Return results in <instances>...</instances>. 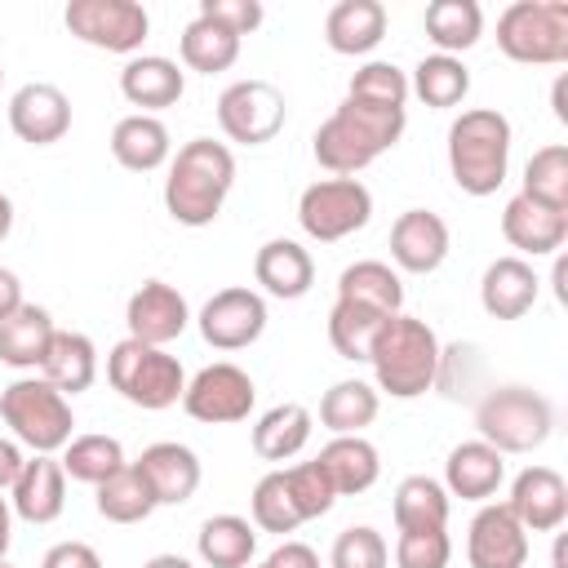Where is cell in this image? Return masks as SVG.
<instances>
[{
	"label": "cell",
	"mask_w": 568,
	"mask_h": 568,
	"mask_svg": "<svg viewBox=\"0 0 568 568\" xmlns=\"http://www.w3.org/2000/svg\"><path fill=\"white\" fill-rule=\"evenodd\" d=\"M404 124H408V111H386V106L342 98L333 115L315 129L311 151L320 169H328L333 178H355L359 169H368L377 155H386L404 138Z\"/></svg>",
	"instance_id": "6da1fadb"
},
{
	"label": "cell",
	"mask_w": 568,
	"mask_h": 568,
	"mask_svg": "<svg viewBox=\"0 0 568 568\" xmlns=\"http://www.w3.org/2000/svg\"><path fill=\"white\" fill-rule=\"evenodd\" d=\"M235 186V155L226 142L213 138H191L178 146V155L169 160V178H164V209L178 226H209L226 195Z\"/></svg>",
	"instance_id": "7a4b0ae2"
},
{
	"label": "cell",
	"mask_w": 568,
	"mask_h": 568,
	"mask_svg": "<svg viewBox=\"0 0 568 568\" xmlns=\"http://www.w3.org/2000/svg\"><path fill=\"white\" fill-rule=\"evenodd\" d=\"M368 364H373L377 390H386L390 399H417L439 382L444 346H439V333L426 320L399 311L373 337Z\"/></svg>",
	"instance_id": "3957f363"
},
{
	"label": "cell",
	"mask_w": 568,
	"mask_h": 568,
	"mask_svg": "<svg viewBox=\"0 0 568 568\" xmlns=\"http://www.w3.org/2000/svg\"><path fill=\"white\" fill-rule=\"evenodd\" d=\"M510 169V120L497 106H470L448 124V173L453 182L484 200L506 182Z\"/></svg>",
	"instance_id": "277c9868"
},
{
	"label": "cell",
	"mask_w": 568,
	"mask_h": 568,
	"mask_svg": "<svg viewBox=\"0 0 568 568\" xmlns=\"http://www.w3.org/2000/svg\"><path fill=\"white\" fill-rule=\"evenodd\" d=\"M475 426H479V439L493 444L501 457L506 453H532L550 439L555 408L532 386H493L475 404Z\"/></svg>",
	"instance_id": "5b68a950"
},
{
	"label": "cell",
	"mask_w": 568,
	"mask_h": 568,
	"mask_svg": "<svg viewBox=\"0 0 568 568\" xmlns=\"http://www.w3.org/2000/svg\"><path fill=\"white\" fill-rule=\"evenodd\" d=\"M0 417L18 444H27L31 453H49V457L71 444V426H75L71 399L58 386H49L44 377L9 382L0 390Z\"/></svg>",
	"instance_id": "8992f818"
},
{
	"label": "cell",
	"mask_w": 568,
	"mask_h": 568,
	"mask_svg": "<svg viewBox=\"0 0 568 568\" xmlns=\"http://www.w3.org/2000/svg\"><path fill=\"white\" fill-rule=\"evenodd\" d=\"M106 382L133 408H146V413H160V408L182 404V390H186V373H182L178 355H169L164 346H146L138 337H124V342L111 346V355H106Z\"/></svg>",
	"instance_id": "52a82bcc"
},
{
	"label": "cell",
	"mask_w": 568,
	"mask_h": 568,
	"mask_svg": "<svg viewBox=\"0 0 568 568\" xmlns=\"http://www.w3.org/2000/svg\"><path fill=\"white\" fill-rule=\"evenodd\" d=\"M497 49L524 67L568 62V0H515L497 18Z\"/></svg>",
	"instance_id": "ba28073f"
},
{
	"label": "cell",
	"mask_w": 568,
	"mask_h": 568,
	"mask_svg": "<svg viewBox=\"0 0 568 568\" xmlns=\"http://www.w3.org/2000/svg\"><path fill=\"white\" fill-rule=\"evenodd\" d=\"M368 217H373V191L359 178H320L297 195V222L320 244H337L364 231Z\"/></svg>",
	"instance_id": "9c48e42d"
},
{
	"label": "cell",
	"mask_w": 568,
	"mask_h": 568,
	"mask_svg": "<svg viewBox=\"0 0 568 568\" xmlns=\"http://www.w3.org/2000/svg\"><path fill=\"white\" fill-rule=\"evenodd\" d=\"M284 115H288L284 93H280L271 80H257V75L226 84L222 98H217V124H222V133H226L231 142H240V146H262V142H271V138L284 129Z\"/></svg>",
	"instance_id": "30bf717a"
},
{
	"label": "cell",
	"mask_w": 568,
	"mask_h": 568,
	"mask_svg": "<svg viewBox=\"0 0 568 568\" xmlns=\"http://www.w3.org/2000/svg\"><path fill=\"white\" fill-rule=\"evenodd\" d=\"M62 22L75 40L106 53H138L151 31V18L138 0H71Z\"/></svg>",
	"instance_id": "8fae6325"
},
{
	"label": "cell",
	"mask_w": 568,
	"mask_h": 568,
	"mask_svg": "<svg viewBox=\"0 0 568 568\" xmlns=\"http://www.w3.org/2000/svg\"><path fill=\"white\" fill-rule=\"evenodd\" d=\"M253 399H257V386L253 377L231 364V359H217L209 368H200L186 390H182V408L186 417L204 422V426H231V422H244L253 413Z\"/></svg>",
	"instance_id": "7c38bea8"
},
{
	"label": "cell",
	"mask_w": 568,
	"mask_h": 568,
	"mask_svg": "<svg viewBox=\"0 0 568 568\" xmlns=\"http://www.w3.org/2000/svg\"><path fill=\"white\" fill-rule=\"evenodd\" d=\"M266 333V297L248 284L217 288L200 306V337L213 351H244Z\"/></svg>",
	"instance_id": "4fadbf2b"
},
{
	"label": "cell",
	"mask_w": 568,
	"mask_h": 568,
	"mask_svg": "<svg viewBox=\"0 0 568 568\" xmlns=\"http://www.w3.org/2000/svg\"><path fill=\"white\" fill-rule=\"evenodd\" d=\"M466 559L470 568H524L528 564V532L510 515L506 501H484L466 528Z\"/></svg>",
	"instance_id": "5bb4252c"
},
{
	"label": "cell",
	"mask_w": 568,
	"mask_h": 568,
	"mask_svg": "<svg viewBox=\"0 0 568 568\" xmlns=\"http://www.w3.org/2000/svg\"><path fill=\"white\" fill-rule=\"evenodd\" d=\"M9 129L27 142V146H53L67 138L71 129V98L49 84V80H31L9 98Z\"/></svg>",
	"instance_id": "9a60e30c"
},
{
	"label": "cell",
	"mask_w": 568,
	"mask_h": 568,
	"mask_svg": "<svg viewBox=\"0 0 568 568\" xmlns=\"http://www.w3.org/2000/svg\"><path fill=\"white\" fill-rule=\"evenodd\" d=\"M124 324H129V337H138L146 346H169L173 337L186 333L191 306H186V297L173 284L146 280V284L133 288V297L124 306Z\"/></svg>",
	"instance_id": "2e32d148"
},
{
	"label": "cell",
	"mask_w": 568,
	"mask_h": 568,
	"mask_svg": "<svg viewBox=\"0 0 568 568\" xmlns=\"http://www.w3.org/2000/svg\"><path fill=\"white\" fill-rule=\"evenodd\" d=\"M506 506L524 524V532H555L568 519V484L555 466H524L510 479Z\"/></svg>",
	"instance_id": "e0dca14e"
},
{
	"label": "cell",
	"mask_w": 568,
	"mask_h": 568,
	"mask_svg": "<svg viewBox=\"0 0 568 568\" xmlns=\"http://www.w3.org/2000/svg\"><path fill=\"white\" fill-rule=\"evenodd\" d=\"M448 222L430 209H404L390 226V262L408 275H430L448 257Z\"/></svg>",
	"instance_id": "ac0fdd59"
},
{
	"label": "cell",
	"mask_w": 568,
	"mask_h": 568,
	"mask_svg": "<svg viewBox=\"0 0 568 568\" xmlns=\"http://www.w3.org/2000/svg\"><path fill=\"white\" fill-rule=\"evenodd\" d=\"M133 466H138V475L146 479L155 506H182V501H191L195 488H200V475H204V470H200V457H195L186 444H178V439L146 444Z\"/></svg>",
	"instance_id": "d6986e66"
},
{
	"label": "cell",
	"mask_w": 568,
	"mask_h": 568,
	"mask_svg": "<svg viewBox=\"0 0 568 568\" xmlns=\"http://www.w3.org/2000/svg\"><path fill=\"white\" fill-rule=\"evenodd\" d=\"M9 506L18 519L27 524H53L67 506V470L58 457L49 453H36L22 462L13 488H9Z\"/></svg>",
	"instance_id": "ffe728a7"
},
{
	"label": "cell",
	"mask_w": 568,
	"mask_h": 568,
	"mask_svg": "<svg viewBox=\"0 0 568 568\" xmlns=\"http://www.w3.org/2000/svg\"><path fill=\"white\" fill-rule=\"evenodd\" d=\"M501 235L510 248H519L515 257H546V253H559L564 240H568V213H555L528 195H515L506 200L501 209Z\"/></svg>",
	"instance_id": "44dd1931"
},
{
	"label": "cell",
	"mask_w": 568,
	"mask_h": 568,
	"mask_svg": "<svg viewBox=\"0 0 568 568\" xmlns=\"http://www.w3.org/2000/svg\"><path fill=\"white\" fill-rule=\"evenodd\" d=\"M506 479V457L484 439H462L444 462V493L462 501H493Z\"/></svg>",
	"instance_id": "7402d4cb"
},
{
	"label": "cell",
	"mask_w": 568,
	"mask_h": 568,
	"mask_svg": "<svg viewBox=\"0 0 568 568\" xmlns=\"http://www.w3.org/2000/svg\"><path fill=\"white\" fill-rule=\"evenodd\" d=\"M541 293V280L532 271V262L506 253L497 262H488L484 280H479V306L493 315V320H524L532 311Z\"/></svg>",
	"instance_id": "603a6c76"
},
{
	"label": "cell",
	"mask_w": 568,
	"mask_h": 568,
	"mask_svg": "<svg viewBox=\"0 0 568 568\" xmlns=\"http://www.w3.org/2000/svg\"><path fill=\"white\" fill-rule=\"evenodd\" d=\"M120 93L142 106V115L151 111H164L173 106L182 93H186V75L173 58H160V53H133L120 71Z\"/></svg>",
	"instance_id": "cb8c5ba5"
},
{
	"label": "cell",
	"mask_w": 568,
	"mask_h": 568,
	"mask_svg": "<svg viewBox=\"0 0 568 568\" xmlns=\"http://www.w3.org/2000/svg\"><path fill=\"white\" fill-rule=\"evenodd\" d=\"M253 280L271 297H284V302L306 297L311 284H315V257L297 240H284V235L280 240H266L257 248V257H253Z\"/></svg>",
	"instance_id": "d4e9b609"
},
{
	"label": "cell",
	"mask_w": 568,
	"mask_h": 568,
	"mask_svg": "<svg viewBox=\"0 0 568 568\" xmlns=\"http://www.w3.org/2000/svg\"><path fill=\"white\" fill-rule=\"evenodd\" d=\"M320 470L328 475L333 493L337 497H355V493H368L382 475V457L377 448L364 439V435H333L320 453H315Z\"/></svg>",
	"instance_id": "484cf974"
},
{
	"label": "cell",
	"mask_w": 568,
	"mask_h": 568,
	"mask_svg": "<svg viewBox=\"0 0 568 568\" xmlns=\"http://www.w3.org/2000/svg\"><path fill=\"white\" fill-rule=\"evenodd\" d=\"M386 36V4L382 0H337L324 18V40L333 53L359 58L373 53Z\"/></svg>",
	"instance_id": "4316f807"
},
{
	"label": "cell",
	"mask_w": 568,
	"mask_h": 568,
	"mask_svg": "<svg viewBox=\"0 0 568 568\" xmlns=\"http://www.w3.org/2000/svg\"><path fill=\"white\" fill-rule=\"evenodd\" d=\"M40 377L49 386H58L67 399L89 390L98 382V346L89 333H75V328H58L44 359H40Z\"/></svg>",
	"instance_id": "83f0119b"
},
{
	"label": "cell",
	"mask_w": 568,
	"mask_h": 568,
	"mask_svg": "<svg viewBox=\"0 0 568 568\" xmlns=\"http://www.w3.org/2000/svg\"><path fill=\"white\" fill-rule=\"evenodd\" d=\"M111 155L129 173H155L173 155V142H169L164 120L160 115H142V111L115 120V129H111Z\"/></svg>",
	"instance_id": "f1b7e54d"
},
{
	"label": "cell",
	"mask_w": 568,
	"mask_h": 568,
	"mask_svg": "<svg viewBox=\"0 0 568 568\" xmlns=\"http://www.w3.org/2000/svg\"><path fill=\"white\" fill-rule=\"evenodd\" d=\"M53 333H58L53 315L44 306H36V302H22L13 315L0 320V364H9V368H40Z\"/></svg>",
	"instance_id": "f546056e"
},
{
	"label": "cell",
	"mask_w": 568,
	"mask_h": 568,
	"mask_svg": "<svg viewBox=\"0 0 568 568\" xmlns=\"http://www.w3.org/2000/svg\"><path fill=\"white\" fill-rule=\"evenodd\" d=\"M311 430H315V417L306 404H275L253 426V453L262 462H293L311 444Z\"/></svg>",
	"instance_id": "4dcf8cb0"
},
{
	"label": "cell",
	"mask_w": 568,
	"mask_h": 568,
	"mask_svg": "<svg viewBox=\"0 0 568 568\" xmlns=\"http://www.w3.org/2000/svg\"><path fill=\"white\" fill-rule=\"evenodd\" d=\"M195 550L209 568H248L257 555V528L244 515H209L195 532Z\"/></svg>",
	"instance_id": "1f68e13d"
},
{
	"label": "cell",
	"mask_w": 568,
	"mask_h": 568,
	"mask_svg": "<svg viewBox=\"0 0 568 568\" xmlns=\"http://www.w3.org/2000/svg\"><path fill=\"white\" fill-rule=\"evenodd\" d=\"M337 302H359V306H373V311H382V315H399V311H404L399 271H390V266L377 262V257L351 262V266L337 275Z\"/></svg>",
	"instance_id": "d6a6232c"
},
{
	"label": "cell",
	"mask_w": 568,
	"mask_h": 568,
	"mask_svg": "<svg viewBox=\"0 0 568 568\" xmlns=\"http://www.w3.org/2000/svg\"><path fill=\"white\" fill-rule=\"evenodd\" d=\"M422 22L435 53H448V58L466 53L484 36V9L475 0H430Z\"/></svg>",
	"instance_id": "836d02e7"
},
{
	"label": "cell",
	"mask_w": 568,
	"mask_h": 568,
	"mask_svg": "<svg viewBox=\"0 0 568 568\" xmlns=\"http://www.w3.org/2000/svg\"><path fill=\"white\" fill-rule=\"evenodd\" d=\"M377 408H382L377 386H368V382H359V377H346V382H333V386L324 390V399H320V422H324V430H333V435H359L364 426H373Z\"/></svg>",
	"instance_id": "e575fe53"
},
{
	"label": "cell",
	"mask_w": 568,
	"mask_h": 568,
	"mask_svg": "<svg viewBox=\"0 0 568 568\" xmlns=\"http://www.w3.org/2000/svg\"><path fill=\"white\" fill-rule=\"evenodd\" d=\"M448 506H453V497H448L444 484L430 479V475H408V479H399L395 501H390L399 532H408V528H448Z\"/></svg>",
	"instance_id": "d590c367"
},
{
	"label": "cell",
	"mask_w": 568,
	"mask_h": 568,
	"mask_svg": "<svg viewBox=\"0 0 568 568\" xmlns=\"http://www.w3.org/2000/svg\"><path fill=\"white\" fill-rule=\"evenodd\" d=\"M178 49H182V62H186L191 71L217 75V71L235 67V58H240V36H231L226 27H217V22H209V18L195 13V18L182 27Z\"/></svg>",
	"instance_id": "8d00e7d4"
},
{
	"label": "cell",
	"mask_w": 568,
	"mask_h": 568,
	"mask_svg": "<svg viewBox=\"0 0 568 568\" xmlns=\"http://www.w3.org/2000/svg\"><path fill=\"white\" fill-rule=\"evenodd\" d=\"M408 93H417V98H422L426 106H435V111H448V106H457V102L470 93V71H466L462 58L426 53V58L413 67Z\"/></svg>",
	"instance_id": "74e56055"
},
{
	"label": "cell",
	"mask_w": 568,
	"mask_h": 568,
	"mask_svg": "<svg viewBox=\"0 0 568 568\" xmlns=\"http://www.w3.org/2000/svg\"><path fill=\"white\" fill-rule=\"evenodd\" d=\"M93 506H98V515H102L106 524H142V519L155 510V497H151L146 479L138 475V466L124 462L115 475H106V479L98 484Z\"/></svg>",
	"instance_id": "f35d334b"
},
{
	"label": "cell",
	"mask_w": 568,
	"mask_h": 568,
	"mask_svg": "<svg viewBox=\"0 0 568 568\" xmlns=\"http://www.w3.org/2000/svg\"><path fill=\"white\" fill-rule=\"evenodd\" d=\"M390 315H382V311H373V306H359V302H333V311H328V342H333V351L342 355V359H364L368 364V351H373V337L382 333V324H386Z\"/></svg>",
	"instance_id": "ab89813d"
},
{
	"label": "cell",
	"mask_w": 568,
	"mask_h": 568,
	"mask_svg": "<svg viewBox=\"0 0 568 568\" xmlns=\"http://www.w3.org/2000/svg\"><path fill=\"white\" fill-rule=\"evenodd\" d=\"M528 200L555 209V213H568V146L564 142H550V146H537L524 164V191Z\"/></svg>",
	"instance_id": "60d3db41"
},
{
	"label": "cell",
	"mask_w": 568,
	"mask_h": 568,
	"mask_svg": "<svg viewBox=\"0 0 568 568\" xmlns=\"http://www.w3.org/2000/svg\"><path fill=\"white\" fill-rule=\"evenodd\" d=\"M124 466V448L115 435H71V444L62 448V470L80 484H102L106 475H115Z\"/></svg>",
	"instance_id": "b9f144b4"
},
{
	"label": "cell",
	"mask_w": 568,
	"mask_h": 568,
	"mask_svg": "<svg viewBox=\"0 0 568 568\" xmlns=\"http://www.w3.org/2000/svg\"><path fill=\"white\" fill-rule=\"evenodd\" d=\"M248 510H253V528L257 532H297L302 528V515H297V501L284 484V470H266L257 484H253V497H248Z\"/></svg>",
	"instance_id": "7bdbcfd3"
},
{
	"label": "cell",
	"mask_w": 568,
	"mask_h": 568,
	"mask_svg": "<svg viewBox=\"0 0 568 568\" xmlns=\"http://www.w3.org/2000/svg\"><path fill=\"white\" fill-rule=\"evenodd\" d=\"M346 98L355 102H368V106H386V111H408V75L395 67V62H364L351 84H346Z\"/></svg>",
	"instance_id": "ee69618b"
},
{
	"label": "cell",
	"mask_w": 568,
	"mask_h": 568,
	"mask_svg": "<svg viewBox=\"0 0 568 568\" xmlns=\"http://www.w3.org/2000/svg\"><path fill=\"white\" fill-rule=\"evenodd\" d=\"M328 568H390V546L377 528L351 524L337 532V541L328 550Z\"/></svg>",
	"instance_id": "f6af8a7d"
},
{
	"label": "cell",
	"mask_w": 568,
	"mask_h": 568,
	"mask_svg": "<svg viewBox=\"0 0 568 568\" xmlns=\"http://www.w3.org/2000/svg\"><path fill=\"white\" fill-rule=\"evenodd\" d=\"M284 484H288V493H293V501H297L302 524L328 515L333 501H337V493H333V484H328V475L320 470L315 457H311V462H297V466H284Z\"/></svg>",
	"instance_id": "bcb514c9"
},
{
	"label": "cell",
	"mask_w": 568,
	"mask_h": 568,
	"mask_svg": "<svg viewBox=\"0 0 568 568\" xmlns=\"http://www.w3.org/2000/svg\"><path fill=\"white\" fill-rule=\"evenodd\" d=\"M453 541L448 528H408L395 541V568H448Z\"/></svg>",
	"instance_id": "7dc6e473"
},
{
	"label": "cell",
	"mask_w": 568,
	"mask_h": 568,
	"mask_svg": "<svg viewBox=\"0 0 568 568\" xmlns=\"http://www.w3.org/2000/svg\"><path fill=\"white\" fill-rule=\"evenodd\" d=\"M200 18H209V22H217V27H226L231 36H248V31H257L262 27V4L257 0H200Z\"/></svg>",
	"instance_id": "c3c4849f"
},
{
	"label": "cell",
	"mask_w": 568,
	"mask_h": 568,
	"mask_svg": "<svg viewBox=\"0 0 568 568\" xmlns=\"http://www.w3.org/2000/svg\"><path fill=\"white\" fill-rule=\"evenodd\" d=\"M40 568H102V559L89 541H58V546L44 550Z\"/></svg>",
	"instance_id": "681fc988"
},
{
	"label": "cell",
	"mask_w": 568,
	"mask_h": 568,
	"mask_svg": "<svg viewBox=\"0 0 568 568\" xmlns=\"http://www.w3.org/2000/svg\"><path fill=\"white\" fill-rule=\"evenodd\" d=\"M271 568H320V555L306 546V541H280L271 555H266Z\"/></svg>",
	"instance_id": "f907efd6"
},
{
	"label": "cell",
	"mask_w": 568,
	"mask_h": 568,
	"mask_svg": "<svg viewBox=\"0 0 568 568\" xmlns=\"http://www.w3.org/2000/svg\"><path fill=\"white\" fill-rule=\"evenodd\" d=\"M22 448H18V439H0V493H9L13 488V479H18V470H22Z\"/></svg>",
	"instance_id": "816d5d0a"
},
{
	"label": "cell",
	"mask_w": 568,
	"mask_h": 568,
	"mask_svg": "<svg viewBox=\"0 0 568 568\" xmlns=\"http://www.w3.org/2000/svg\"><path fill=\"white\" fill-rule=\"evenodd\" d=\"M18 306H22V280L9 266H0V320L13 315Z\"/></svg>",
	"instance_id": "f5cc1de1"
},
{
	"label": "cell",
	"mask_w": 568,
	"mask_h": 568,
	"mask_svg": "<svg viewBox=\"0 0 568 568\" xmlns=\"http://www.w3.org/2000/svg\"><path fill=\"white\" fill-rule=\"evenodd\" d=\"M9 541H13V506L9 497H0V559L9 555Z\"/></svg>",
	"instance_id": "db71d44e"
},
{
	"label": "cell",
	"mask_w": 568,
	"mask_h": 568,
	"mask_svg": "<svg viewBox=\"0 0 568 568\" xmlns=\"http://www.w3.org/2000/svg\"><path fill=\"white\" fill-rule=\"evenodd\" d=\"M564 89H568V80L559 75V80H555V93H550V102H555V120H559V124H568V102H564Z\"/></svg>",
	"instance_id": "11a10c76"
},
{
	"label": "cell",
	"mask_w": 568,
	"mask_h": 568,
	"mask_svg": "<svg viewBox=\"0 0 568 568\" xmlns=\"http://www.w3.org/2000/svg\"><path fill=\"white\" fill-rule=\"evenodd\" d=\"M142 568H195L191 559H182V555H151Z\"/></svg>",
	"instance_id": "9f6ffc18"
},
{
	"label": "cell",
	"mask_w": 568,
	"mask_h": 568,
	"mask_svg": "<svg viewBox=\"0 0 568 568\" xmlns=\"http://www.w3.org/2000/svg\"><path fill=\"white\" fill-rule=\"evenodd\" d=\"M9 231H13V200L0 191V244L9 240Z\"/></svg>",
	"instance_id": "6f0895ef"
},
{
	"label": "cell",
	"mask_w": 568,
	"mask_h": 568,
	"mask_svg": "<svg viewBox=\"0 0 568 568\" xmlns=\"http://www.w3.org/2000/svg\"><path fill=\"white\" fill-rule=\"evenodd\" d=\"M555 568H564V537L555 541Z\"/></svg>",
	"instance_id": "680465c9"
},
{
	"label": "cell",
	"mask_w": 568,
	"mask_h": 568,
	"mask_svg": "<svg viewBox=\"0 0 568 568\" xmlns=\"http://www.w3.org/2000/svg\"><path fill=\"white\" fill-rule=\"evenodd\" d=\"M248 568H271V564H266V559H262V564H248Z\"/></svg>",
	"instance_id": "91938a15"
},
{
	"label": "cell",
	"mask_w": 568,
	"mask_h": 568,
	"mask_svg": "<svg viewBox=\"0 0 568 568\" xmlns=\"http://www.w3.org/2000/svg\"><path fill=\"white\" fill-rule=\"evenodd\" d=\"M0 568H13V564H4V559H0Z\"/></svg>",
	"instance_id": "94428289"
},
{
	"label": "cell",
	"mask_w": 568,
	"mask_h": 568,
	"mask_svg": "<svg viewBox=\"0 0 568 568\" xmlns=\"http://www.w3.org/2000/svg\"><path fill=\"white\" fill-rule=\"evenodd\" d=\"M0 80H4V67H0Z\"/></svg>",
	"instance_id": "6125c7cd"
}]
</instances>
